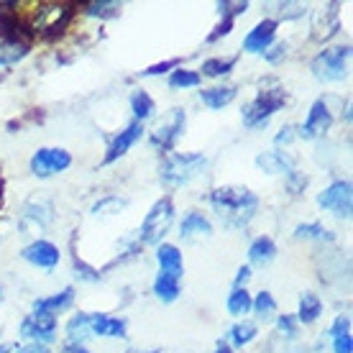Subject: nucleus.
Returning <instances> with one entry per match:
<instances>
[{
    "mask_svg": "<svg viewBox=\"0 0 353 353\" xmlns=\"http://www.w3.org/2000/svg\"><path fill=\"white\" fill-rule=\"evenodd\" d=\"M185 125H187V113L182 108H172L167 113V118L151 131V136H149L151 146L169 154V151L176 146V141L185 136Z\"/></svg>",
    "mask_w": 353,
    "mask_h": 353,
    "instance_id": "423d86ee",
    "label": "nucleus"
},
{
    "mask_svg": "<svg viewBox=\"0 0 353 353\" xmlns=\"http://www.w3.org/2000/svg\"><path fill=\"white\" fill-rule=\"evenodd\" d=\"M333 353H353V338L351 336L333 338Z\"/></svg>",
    "mask_w": 353,
    "mask_h": 353,
    "instance_id": "a18cd8bd",
    "label": "nucleus"
},
{
    "mask_svg": "<svg viewBox=\"0 0 353 353\" xmlns=\"http://www.w3.org/2000/svg\"><path fill=\"white\" fill-rule=\"evenodd\" d=\"M276 259V243L269 236H259L248 246V261L254 266H269Z\"/></svg>",
    "mask_w": 353,
    "mask_h": 353,
    "instance_id": "aec40b11",
    "label": "nucleus"
},
{
    "mask_svg": "<svg viewBox=\"0 0 353 353\" xmlns=\"http://www.w3.org/2000/svg\"><path fill=\"white\" fill-rule=\"evenodd\" d=\"M208 167V157L194 151V154H169L167 159L161 161L159 167V179L161 185L167 187H182L187 182H192L194 176H200Z\"/></svg>",
    "mask_w": 353,
    "mask_h": 353,
    "instance_id": "f03ea898",
    "label": "nucleus"
},
{
    "mask_svg": "<svg viewBox=\"0 0 353 353\" xmlns=\"http://www.w3.org/2000/svg\"><path fill=\"white\" fill-rule=\"evenodd\" d=\"M320 315H323V300L312 292H305L300 297V310H297V323L302 325H312L318 323Z\"/></svg>",
    "mask_w": 353,
    "mask_h": 353,
    "instance_id": "4be33fe9",
    "label": "nucleus"
},
{
    "mask_svg": "<svg viewBox=\"0 0 353 353\" xmlns=\"http://www.w3.org/2000/svg\"><path fill=\"white\" fill-rule=\"evenodd\" d=\"M225 307L233 318H243L251 312V292L246 287H239V290H233L228 294V300H225Z\"/></svg>",
    "mask_w": 353,
    "mask_h": 353,
    "instance_id": "a878e982",
    "label": "nucleus"
},
{
    "mask_svg": "<svg viewBox=\"0 0 353 353\" xmlns=\"http://www.w3.org/2000/svg\"><path fill=\"white\" fill-rule=\"evenodd\" d=\"M246 10H248V3H230V0L218 3V13H221L223 18H233V16H239V13H246Z\"/></svg>",
    "mask_w": 353,
    "mask_h": 353,
    "instance_id": "a19ab883",
    "label": "nucleus"
},
{
    "mask_svg": "<svg viewBox=\"0 0 353 353\" xmlns=\"http://www.w3.org/2000/svg\"><path fill=\"white\" fill-rule=\"evenodd\" d=\"M200 72L194 70H182V67H176L172 74H169V88L172 90H187V88H200Z\"/></svg>",
    "mask_w": 353,
    "mask_h": 353,
    "instance_id": "2f4dec72",
    "label": "nucleus"
},
{
    "mask_svg": "<svg viewBox=\"0 0 353 353\" xmlns=\"http://www.w3.org/2000/svg\"><path fill=\"white\" fill-rule=\"evenodd\" d=\"M274 8H279V16H284V18H300V16H305V6L302 3H276Z\"/></svg>",
    "mask_w": 353,
    "mask_h": 353,
    "instance_id": "79ce46f5",
    "label": "nucleus"
},
{
    "mask_svg": "<svg viewBox=\"0 0 353 353\" xmlns=\"http://www.w3.org/2000/svg\"><path fill=\"white\" fill-rule=\"evenodd\" d=\"M172 223H174V203H172V197H161L146 212L136 239L141 241V246H159L167 230L172 228Z\"/></svg>",
    "mask_w": 353,
    "mask_h": 353,
    "instance_id": "39448f33",
    "label": "nucleus"
},
{
    "mask_svg": "<svg viewBox=\"0 0 353 353\" xmlns=\"http://www.w3.org/2000/svg\"><path fill=\"white\" fill-rule=\"evenodd\" d=\"M74 305V287H64L62 292H54L49 297H39L34 300V312H41V315H59L64 310H70Z\"/></svg>",
    "mask_w": 353,
    "mask_h": 353,
    "instance_id": "dca6fc26",
    "label": "nucleus"
},
{
    "mask_svg": "<svg viewBox=\"0 0 353 353\" xmlns=\"http://www.w3.org/2000/svg\"><path fill=\"white\" fill-rule=\"evenodd\" d=\"M330 125H333V113H330V108L327 103L320 97L315 100L307 110V118H305V123L300 125V131L297 136L305 139V141H315V139H323L327 131H330Z\"/></svg>",
    "mask_w": 353,
    "mask_h": 353,
    "instance_id": "9d476101",
    "label": "nucleus"
},
{
    "mask_svg": "<svg viewBox=\"0 0 353 353\" xmlns=\"http://www.w3.org/2000/svg\"><path fill=\"white\" fill-rule=\"evenodd\" d=\"M128 353H159V351H128Z\"/></svg>",
    "mask_w": 353,
    "mask_h": 353,
    "instance_id": "603ef678",
    "label": "nucleus"
},
{
    "mask_svg": "<svg viewBox=\"0 0 353 353\" xmlns=\"http://www.w3.org/2000/svg\"><path fill=\"white\" fill-rule=\"evenodd\" d=\"M85 336H90V312H77L67 323V341L70 343H82Z\"/></svg>",
    "mask_w": 353,
    "mask_h": 353,
    "instance_id": "7c9ffc66",
    "label": "nucleus"
},
{
    "mask_svg": "<svg viewBox=\"0 0 353 353\" xmlns=\"http://www.w3.org/2000/svg\"><path fill=\"white\" fill-rule=\"evenodd\" d=\"M141 136H143V123H139V121H131L123 131L115 133L113 139H110L105 157H103V164H113V161H118L121 157H125L133 143L141 141Z\"/></svg>",
    "mask_w": 353,
    "mask_h": 353,
    "instance_id": "f8f14e48",
    "label": "nucleus"
},
{
    "mask_svg": "<svg viewBox=\"0 0 353 353\" xmlns=\"http://www.w3.org/2000/svg\"><path fill=\"white\" fill-rule=\"evenodd\" d=\"M13 348H16V345H0V353H10Z\"/></svg>",
    "mask_w": 353,
    "mask_h": 353,
    "instance_id": "3c124183",
    "label": "nucleus"
},
{
    "mask_svg": "<svg viewBox=\"0 0 353 353\" xmlns=\"http://www.w3.org/2000/svg\"><path fill=\"white\" fill-rule=\"evenodd\" d=\"M52 218H54L52 205L44 203V200H31L26 205V210H23V221H36L39 228H46L52 223Z\"/></svg>",
    "mask_w": 353,
    "mask_h": 353,
    "instance_id": "cd10ccee",
    "label": "nucleus"
},
{
    "mask_svg": "<svg viewBox=\"0 0 353 353\" xmlns=\"http://www.w3.org/2000/svg\"><path fill=\"white\" fill-rule=\"evenodd\" d=\"M21 259H23V261H28L31 266H36V269L52 272V269H57V266H59V259H62V254H59V248L54 246L52 241L36 239L34 243H28V246L21 251Z\"/></svg>",
    "mask_w": 353,
    "mask_h": 353,
    "instance_id": "9b49d317",
    "label": "nucleus"
},
{
    "mask_svg": "<svg viewBox=\"0 0 353 353\" xmlns=\"http://www.w3.org/2000/svg\"><path fill=\"white\" fill-rule=\"evenodd\" d=\"M176 67H182L179 59H167V62H159V64H151L149 70L141 72V77H159V74H167V72H174Z\"/></svg>",
    "mask_w": 353,
    "mask_h": 353,
    "instance_id": "e433bc0d",
    "label": "nucleus"
},
{
    "mask_svg": "<svg viewBox=\"0 0 353 353\" xmlns=\"http://www.w3.org/2000/svg\"><path fill=\"white\" fill-rule=\"evenodd\" d=\"M230 31H233V18H223L221 23H218V26H215V31H212L210 36H208V41H218V39H221V36H228Z\"/></svg>",
    "mask_w": 353,
    "mask_h": 353,
    "instance_id": "37998d69",
    "label": "nucleus"
},
{
    "mask_svg": "<svg viewBox=\"0 0 353 353\" xmlns=\"http://www.w3.org/2000/svg\"><path fill=\"white\" fill-rule=\"evenodd\" d=\"M131 110H133V121H149L151 115L157 113V103H154V97L146 92V90H133L131 92Z\"/></svg>",
    "mask_w": 353,
    "mask_h": 353,
    "instance_id": "5701e85b",
    "label": "nucleus"
},
{
    "mask_svg": "<svg viewBox=\"0 0 353 353\" xmlns=\"http://www.w3.org/2000/svg\"><path fill=\"white\" fill-rule=\"evenodd\" d=\"M197 236H212V223L205 218L203 212L197 210H190L182 218V223H179V239L182 241H192L197 239Z\"/></svg>",
    "mask_w": 353,
    "mask_h": 353,
    "instance_id": "a211bd4d",
    "label": "nucleus"
},
{
    "mask_svg": "<svg viewBox=\"0 0 353 353\" xmlns=\"http://www.w3.org/2000/svg\"><path fill=\"white\" fill-rule=\"evenodd\" d=\"M353 49L348 44L341 46H327L315 59L310 62V70L320 82H343L348 77V64H351Z\"/></svg>",
    "mask_w": 353,
    "mask_h": 353,
    "instance_id": "20e7f679",
    "label": "nucleus"
},
{
    "mask_svg": "<svg viewBox=\"0 0 353 353\" xmlns=\"http://www.w3.org/2000/svg\"><path fill=\"white\" fill-rule=\"evenodd\" d=\"M74 274H77V279H82V282H100V276H103L95 266L85 264L80 259H74Z\"/></svg>",
    "mask_w": 353,
    "mask_h": 353,
    "instance_id": "c9c22d12",
    "label": "nucleus"
},
{
    "mask_svg": "<svg viewBox=\"0 0 353 353\" xmlns=\"http://www.w3.org/2000/svg\"><path fill=\"white\" fill-rule=\"evenodd\" d=\"M0 305H3V287H0Z\"/></svg>",
    "mask_w": 353,
    "mask_h": 353,
    "instance_id": "864d4df0",
    "label": "nucleus"
},
{
    "mask_svg": "<svg viewBox=\"0 0 353 353\" xmlns=\"http://www.w3.org/2000/svg\"><path fill=\"white\" fill-rule=\"evenodd\" d=\"M276 327H279V333H284L287 338H297L300 323H297L294 315H279V318H276Z\"/></svg>",
    "mask_w": 353,
    "mask_h": 353,
    "instance_id": "4c0bfd02",
    "label": "nucleus"
},
{
    "mask_svg": "<svg viewBox=\"0 0 353 353\" xmlns=\"http://www.w3.org/2000/svg\"><path fill=\"white\" fill-rule=\"evenodd\" d=\"M307 174H302V172H297V169H292L290 174H287V187H290L292 194H300L305 187H307Z\"/></svg>",
    "mask_w": 353,
    "mask_h": 353,
    "instance_id": "ea45409f",
    "label": "nucleus"
},
{
    "mask_svg": "<svg viewBox=\"0 0 353 353\" xmlns=\"http://www.w3.org/2000/svg\"><path fill=\"white\" fill-rule=\"evenodd\" d=\"M248 279H251V266H241L239 272H236V279H233V290H239V287H246Z\"/></svg>",
    "mask_w": 353,
    "mask_h": 353,
    "instance_id": "49530a36",
    "label": "nucleus"
},
{
    "mask_svg": "<svg viewBox=\"0 0 353 353\" xmlns=\"http://www.w3.org/2000/svg\"><path fill=\"white\" fill-rule=\"evenodd\" d=\"M72 167V154L59 146H44L31 157V172L39 179H49L54 174H62L64 169Z\"/></svg>",
    "mask_w": 353,
    "mask_h": 353,
    "instance_id": "6e6552de",
    "label": "nucleus"
},
{
    "mask_svg": "<svg viewBox=\"0 0 353 353\" xmlns=\"http://www.w3.org/2000/svg\"><path fill=\"white\" fill-rule=\"evenodd\" d=\"M212 353H233V348H230L225 341H221V343L215 345V351H212Z\"/></svg>",
    "mask_w": 353,
    "mask_h": 353,
    "instance_id": "8fccbe9b",
    "label": "nucleus"
},
{
    "mask_svg": "<svg viewBox=\"0 0 353 353\" xmlns=\"http://www.w3.org/2000/svg\"><path fill=\"white\" fill-rule=\"evenodd\" d=\"M18 353H52V348L41 343H28V345H23V348H18Z\"/></svg>",
    "mask_w": 353,
    "mask_h": 353,
    "instance_id": "de8ad7c7",
    "label": "nucleus"
},
{
    "mask_svg": "<svg viewBox=\"0 0 353 353\" xmlns=\"http://www.w3.org/2000/svg\"><path fill=\"white\" fill-rule=\"evenodd\" d=\"M239 95V90L233 88V85H212V88H205L200 90V100H203L205 108H210V110H223V108H228L233 100Z\"/></svg>",
    "mask_w": 353,
    "mask_h": 353,
    "instance_id": "6ab92c4d",
    "label": "nucleus"
},
{
    "mask_svg": "<svg viewBox=\"0 0 353 353\" xmlns=\"http://www.w3.org/2000/svg\"><path fill=\"white\" fill-rule=\"evenodd\" d=\"M18 333H21L23 341L49 345L57 338V318L54 315H41V312H31V315H26V318L21 320Z\"/></svg>",
    "mask_w": 353,
    "mask_h": 353,
    "instance_id": "1a4fd4ad",
    "label": "nucleus"
},
{
    "mask_svg": "<svg viewBox=\"0 0 353 353\" xmlns=\"http://www.w3.org/2000/svg\"><path fill=\"white\" fill-rule=\"evenodd\" d=\"M28 54V44L23 39H6L0 44V67H10V64L21 62L23 57Z\"/></svg>",
    "mask_w": 353,
    "mask_h": 353,
    "instance_id": "393cba45",
    "label": "nucleus"
},
{
    "mask_svg": "<svg viewBox=\"0 0 353 353\" xmlns=\"http://www.w3.org/2000/svg\"><path fill=\"white\" fill-rule=\"evenodd\" d=\"M157 264H159V272L169 274L174 279H182V274H185V259H182V251L174 243H159L157 246Z\"/></svg>",
    "mask_w": 353,
    "mask_h": 353,
    "instance_id": "f3484780",
    "label": "nucleus"
},
{
    "mask_svg": "<svg viewBox=\"0 0 353 353\" xmlns=\"http://www.w3.org/2000/svg\"><path fill=\"white\" fill-rule=\"evenodd\" d=\"M294 239L300 241H333L336 236L323 225V223H300L294 228Z\"/></svg>",
    "mask_w": 353,
    "mask_h": 353,
    "instance_id": "c756f323",
    "label": "nucleus"
},
{
    "mask_svg": "<svg viewBox=\"0 0 353 353\" xmlns=\"http://www.w3.org/2000/svg\"><path fill=\"white\" fill-rule=\"evenodd\" d=\"M251 312L256 315L259 320H269L276 312V300L272 297V292L261 290L256 297H251Z\"/></svg>",
    "mask_w": 353,
    "mask_h": 353,
    "instance_id": "473e14b6",
    "label": "nucleus"
},
{
    "mask_svg": "<svg viewBox=\"0 0 353 353\" xmlns=\"http://www.w3.org/2000/svg\"><path fill=\"white\" fill-rule=\"evenodd\" d=\"M212 210L228 228H246L259 210V197L248 187H215L210 192Z\"/></svg>",
    "mask_w": 353,
    "mask_h": 353,
    "instance_id": "f257e3e1",
    "label": "nucleus"
},
{
    "mask_svg": "<svg viewBox=\"0 0 353 353\" xmlns=\"http://www.w3.org/2000/svg\"><path fill=\"white\" fill-rule=\"evenodd\" d=\"M118 10H121V3H115V0H100V3H88L85 6V13L95 18L118 16Z\"/></svg>",
    "mask_w": 353,
    "mask_h": 353,
    "instance_id": "72a5a7b5",
    "label": "nucleus"
},
{
    "mask_svg": "<svg viewBox=\"0 0 353 353\" xmlns=\"http://www.w3.org/2000/svg\"><path fill=\"white\" fill-rule=\"evenodd\" d=\"M151 290H154V294H157V300H161L164 305H172V302L182 294L179 279H174V276H169V274H164V272H159L157 276H154Z\"/></svg>",
    "mask_w": 353,
    "mask_h": 353,
    "instance_id": "412c9836",
    "label": "nucleus"
},
{
    "mask_svg": "<svg viewBox=\"0 0 353 353\" xmlns=\"http://www.w3.org/2000/svg\"><path fill=\"white\" fill-rule=\"evenodd\" d=\"M276 26H279V21H276V18H264L261 23H256V26L246 34V39H243V52L246 54H264L266 49L274 44Z\"/></svg>",
    "mask_w": 353,
    "mask_h": 353,
    "instance_id": "ddd939ff",
    "label": "nucleus"
},
{
    "mask_svg": "<svg viewBox=\"0 0 353 353\" xmlns=\"http://www.w3.org/2000/svg\"><path fill=\"white\" fill-rule=\"evenodd\" d=\"M125 205H128L125 197H121V194H108V197H103V200H97V203L92 205V215H95V218L118 215L121 210H125Z\"/></svg>",
    "mask_w": 353,
    "mask_h": 353,
    "instance_id": "c85d7f7f",
    "label": "nucleus"
},
{
    "mask_svg": "<svg viewBox=\"0 0 353 353\" xmlns=\"http://www.w3.org/2000/svg\"><path fill=\"white\" fill-rule=\"evenodd\" d=\"M287 49H290V44H287V41H276V44L269 46V49H266L261 57H264L269 64H279L284 57H287Z\"/></svg>",
    "mask_w": 353,
    "mask_h": 353,
    "instance_id": "58836bf2",
    "label": "nucleus"
},
{
    "mask_svg": "<svg viewBox=\"0 0 353 353\" xmlns=\"http://www.w3.org/2000/svg\"><path fill=\"white\" fill-rule=\"evenodd\" d=\"M294 139H297V133H294V125H284L282 131L274 136V143H276V146H282V143H284V146H290Z\"/></svg>",
    "mask_w": 353,
    "mask_h": 353,
    "instance_id": "c03bdc74",
    "label": "nucleus"
},
{
    "mask_svg": "<svg viewBox=\"0 0 353 353\" xmlns=\"http://www.w3.org/2000/svg\"><path fill=\"white\" fill-rule=\"evenodd\" d=\"M287 105V90L284 88H272V90H259V95L243 105L241 110V118H243V125L256 131V128H264L269 123V118L274 113H279L282 108Z\"/></svg>",
    "mask_w": 353,
    "mask_h": 353,
    "instance_id": "7ed1b4c3",
    "label": "nucleus"
},
{
    "mask_svg": "<svg viewBox=\"0 0 353 353\" xmlns=\"http://www.w3.org/2000/svg\"><path fill=\"white\" fill-rule=\"evenodd\" d=\"M259 336V325L256 323H251V320H241V323H236V325L228 327V341L230 345H236V348H243V345L254 343Z\"/></svg>",
    "mask_w": 353,
    "mask_h": 353,
    "instance_id": "b1692460",
    "label": "nucleus"
},
{
    "mask_svg": "<svg viewBox=\"0 0 353 353\" xmlns=\"http://www.w3.org/2000/svg\"><path fill=\"white\" fill-rule=\"evenodd\" d=\"M236 57H228V59H208L203 62V70H200V77H210V80H221V77H228L233 67H236Z\"/></svg>",
    "mask_w": 353,
    "mask_h": 353,
    "instance_id": "bb28decb",
    "label": "nucleus"
},
{
    "mask_svg": "<svg viewBox=\"0 0 353 353\" xmlns=\"http://www.w3.org/2000/svg\"><path fill=\"white\" fill-rule=\"evenodd\" d=\"M256 167L266 174H290L292 169H294V157H292L290 151H282V149H274V151H264V154H259L256 157Z\"/></svg>",
    "mask_w": 353,
    "mask_h": 353,
    "instance_id": "2eb2a0df",
    "label": "nucleus"
},
{
    "mask_svg": "<svg viewBox=\"0 0 353 353\" xmlns=\"http://www.w3.org/2000/svg\"><path fill=\"white\" fill-rule=\"evenodd\" d=\"M327 336H330V341L341 336H351V318H348V315H338V318L330 323V327H327Z\"/></svg>",
    "mask_w": 353,
    "mask_h": 353,
    "instance_id": "f704fd0d",
    "label": "nucleus"
},
{
    "mask_svg": "<svg viewBox=\"0 0 353 353\" xmlns=\"http://www.w3.org/2000/svg\"><path fill=\"white\" fill-rule=\"evenodd\" d=\"M128 323L123 318H113L108 312H90V336L97 338H125Z\"/></svg>",
    "mask_w": 353,
    "mask_h": 353,
    "instance_id": "4468645a",
    "label": "nucleus"
},
{
    "mask_svg": "<svg viewBox=\"0 0 353 353\" xmlns=\"http://www.w3.org/2000/svg\"><path fill=\"white\" fill-rule=\"evenodd\" d=\"M318 205L323 210L333 212L336 218H351L353 212V187L348 179H336L318 194Z\"/></svg>",
    "mask_w": 353,
    "mask_h": 353,
    "instance_id": "0eeeda50",
    "label": "nucleus"
},
{
    "mask_svg": "<svg viewBox=\"0 0 353 353\" xmlns=\"http://www.w3.org/2000/svg\"><path fill=\"white\" fill-rule=\"evenodd\" d=\"M64 353H92V351H88L82 343H70V341H67V343H64Z\"/></svg>",
    "mask_w": 353,
    "mask_h": 353,
    "instance_id": "09e8293b",
    "label": "nucleus"
}]
</instances>
